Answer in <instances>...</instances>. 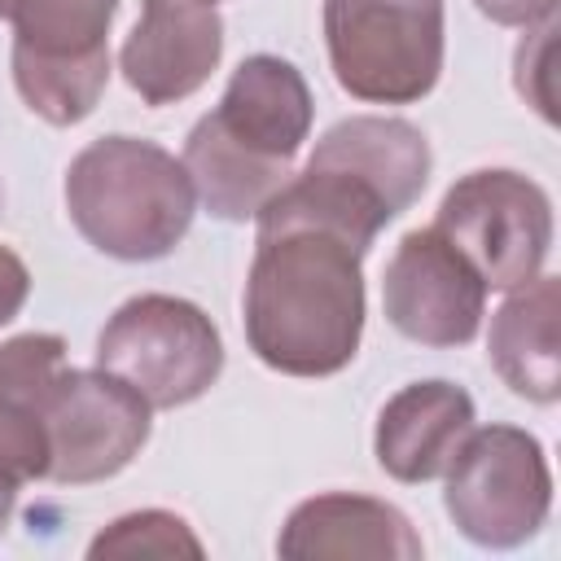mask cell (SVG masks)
Instances as JSON below:
<instances>
[{
	"mask_svg": "<svg viewBox=\"0 0 561 561\" xmlns=\"http://www.w3.org/2000/svg\"><path fill=\"white\" fill-rule=\"evenodd\" d=\"M443 478L447 517L478 548H517L548 522L552 473L539 438L517 425H473Z\"/></svg>",
	"mask_w": 561,
	"mask_h": 561,
	"instance_id": "7",
	"label": "cell"
},
{
	"mask_svg": "<svg viewBox=\"0 0 561 561\" xmlns=\"http://www.w3.org/2000/svg\"><path fill=\"white\" fill-rule=\"evenodd\" d=\"M557 276H535L513 289L495 311L486 355L504 386L530 403H552L561 394V351H557Z\"/></svg>",
	"mask_w": 561,
	"mask_h": 561,
	"instance_id": "16",
	"label": "cell"
},
{
	"mask_svg": "<svg viewBox=\"0 0 561 561\" xmlns=\"http://www.w3.org/2000/svg\"><path fill=\"white\" fill-rule=\"evenodd\" d=\"M224 57V18L215 0H145L118 70L145 105L193 96Z\"/></svg>",
	"mask_w": 561,
	"mask_h": 561,
	"instance_id": "11",
	"label": "cell"
},
{
	"mask_svg": "<svg viewBox=\"0 0 561 561\" xmlns=\"http://www.w3.org/2000/svg\"><path fill=\"white\" fill-rule=\"evenodd\" d=\"M4 4H9V0H0V18H4Z\"/></svg>",
	"mask_w": 561,
	"mask_h": 561,
	"instance_id": "22",
	"label": "cell"
},
{
	"mask_svg": "<svg viewBox=\"0 0 561 561\" xmlns=\"http://www.w3.org/2000/svg\"><path fill=\"white\" fill-rule=\"evenodd\" d=\"M118 0H9L13 83L53 127L83 123L110 83V22Z\"/></svg>",
	"mask_w": 561,
	"mask_h": 561,
	"instance_id": "5",
	"label": "cell"
},
{
	"mask_svg": "<svg viewBox=\"0 0 561 561\" xmlns=\"http://www.w3.org/2000/svg\"><path fill=\"white\" fill-rule=\"evenodd\" d=\"M280 557L311 561V557H373V561H416L421 535L412 522L373 495H351V491H329L302 500L276 539Z\"/></svg>",
	"mask_w": 561,
	"mask_h": 561,
	"instance_id": "13",
	"label": "cell"
},
{
	"mask_svg": "<svg viewBox=\"0 0 561 561\" xmlns=\"http://www.w3.org/2000/svg\"><path fill=\"white\" fill-rule=\"evenodd\" d=\"M473 430V399L456 381H412L386 399L373 434L377 465L394 482H434Z\"/></svg>",
	"mask_w": 561,
	"mask_h": 561,
	"instance_id": "12",
	"label": "cell"
},
{
	"mask_svg": "<svg viewBox=\"0 0 561 561\" xmlns=\"http://www.w3.org/2000/svg\"><path fill=\"white\" fill-rule=\"evenodd\" d=\"M96 368L131 386L149 408H180L219 381L224 342L197 302L140 294L105 320L96 337Z\"/></svg>",
	"mask_w": 561,
	"mask_h": 561,
	"instance_id": "6",
	"label": "cell"
},
{
	"mask_svg": "<svg viewBox=\"0 0 561 561\" xmlns=\"http://www.w3.org/2000/svg\"><path fill=\"white\" fill-rule=\"evenodd\" d=\"M500 26H535L557 18V0H473Z\"/></svg>",
	"mask_w": 561,
	"mask_h": 561,
	"instance_id": "20",
	"label": "cell"
},
{
	"mask_svg": "<svg viewBox=\"0 0 561 561\" xmlns=\"http://www.w3.org/2000/svg\"><path fill=\"white\" fill-rule=\"evenodd\" d=\"M324 48L355 101L412 105L443 75V0H324Z\"/></svg>",
	"mask_w": 561,
	"mask_h": 561,
	"instance_id": "4",
	"label": "cell"
},
{
	"mask_svg": "<svg viewBox=\"0 0 561 561\" xmlns=\"http://www.w3.org/2000/svg\"><path fill=\"white\" fill-rule=\"evenodd\" d=\"M13 504H18V482L0 473V535H4V526H9V517H13Z\"/></svg>",
	"mask_w": 561,
	"mask_h": 561,
	"instance_id": "21",
	"label": "cell"
},
{
	"mask_svg": "<svg viewBox=\"0 0 561 561\" xmlns=\"http://www.w3.org/2000/svg\"><path fill=\"white\" fill-rule=\"evenodd\" d=\"M434 228L473 263L486 289H517L543 272L552 250V202L530 175L486 167L443 193Z\"/></svg>",
	"mask_w": 561,
	"mask_h": 561,
	"instance_id": "8",
	"label": "cell"
},
{
	"mask_svg": "<svg viewBox=\"0 0 561 561\" xmlns=\"http://www.w3.org/2000/svg\"><path fill=\"white\" fill-rule=\"evenodd\" d=\"M0 206H4V188H0Z\"/></svg>",
	"mask_w": 561,
	"mask_h": 561,
	"instance_id": "23",
	"label": "cell"
},
{
	"mask_svg": "<svg viewBox=\"0 0 561 561\" xmlns=\"http://www.w3.org/2000/svg\"><path fill=\"white\" fill-rule=\"evenodd\" d=\"M364 250L311 224L259 228L245 276V342L285 377L342 373L364 333Z\"/></svg>",
	"mask_w": 561,
	"mask_h": 561,
	"instance_id": "1",
	"label": "cell"
},
{
	"mask_svg": "<svg viewBox=\"0 0 561 561\" xmlns=\"http://www.w3.org/2000/svg\"><path fill=\"white\" fill-rule=\"evenodd\" d=\"M530 35L522 39V48H517V92L552 123L557 118V96H552V35H557V18H548V22H535V26H526Z\"/></svg>",
	"mask_w": 561,
	"mask_h": 561,
	"instance_id": "18",
	"label": "cell"
},
{
	"mask_svg": "<svg viewBox=\"0 0 561 561\" xmlns=\"http://www.w3.org/2000/svg\"><path fill=\"white\" fill-rule=\"evenodd\" d=\"M386 320L421 346H465L486 311V280L430 224L408 232L381 276Z\"/></svg>",
	"mask_w": 561,
	"mask_h": 561,
	"instance_id": "10",
	"label": "cell"
},
{
	"mask_svg": "<svg viewBox=\"0 0 561 561\" xmlns=\"http://www.w3.org/2000/svg\"><path fill=\"white\" fill-rule=\"evenodd\" d=\"M26 294H31V272H26V263H22L9 245H0V329L22 311Z\"/></svg>",
	"mask_w": 561,
	"mask_h": 561,
	"instance_id": "19",
	"label": "cell"
},
{
	"mask_svg": "<svg viewBox=\"0 0 561 561\" xmlns=\"http://www.w3.org/2000/svg\"><path fill=\"white\" fill-rule=\"evenodd\" d=\"M88 557H202V539L184 517L167 508H140L110 522L88 543Z\"/></svg>",
	"mask_w": 561,
	"mask_h": 561,
	"instance_id": "17",
	"label": "cell"
},
{
	"mask_svg": "<svg viewBox=\"0 0 561 561\" xmlns=\"http://www.w3.org/2000/svg\"><path fill=\"white\" fill-rule=\"evenodd\" d=\"M153 408L105 368H66L48 399V482L83 486L127 469L149 438Z\"/></svg>",
	"mask_w": 561,
	"mask_h": 561,
	"instance_id": "9",
	"label": "cell"
},
{
	"mask_svg": "<svg viewBox=\"0 0 561 561\" xmlns=\"http://www.w3.org/2000/svg\"><path fill=\"white\" fill-rule=\"evenodd\" d=\"M66 210L79 237L123 263L171 254L197 210L175 153L140 136H101L66 167Z\"/></svg>",
	"mask_w": 561,
	"mask_h": 561,
	"instance_id": "3",
	"label": "cell"
},
{
	"mask_svg": "<svg viewBox=\"0 0 561 561\" xmlns=\"http://www.w3.org/2000/svg\"><path fill=\"white\" fill-rule=\"evenodd\" d=\"M311 158L351 171L355 180L377 188L394 215H403L430 184V140L408 118H386V114L342 118L316 140Z\"/></svg>",
	"mask_w": 561,
	"mask_h": 561,
	"instance_id": "15",
	"label": "cell"
},
{
	"mask_svg": "<svg viewBox=\"0 0 561 561\" xmlns=\"http://www.w3.org/2000/svg\"><path fill=\"white\" fill-rule=\"evenodd\" d=\"M66 373L57 333H18L0 342V473L18 486L48 469V399Z\"/></svg>",
	"mask_w": 561,
	"mask_h": 561,
	"instance_id": "14",
	"label": "cell"
},
{
	"mask_svg": "<svg viewBox=\"0 0 561 561\" xmlns=\"http://www.w3.org/2000/svg\"><path fill=\"white\" fill-rule=\"evenodd\" d=\"M311 131V88L285 57H245L224 101L193 123L184 140V171L197 202L228 224L254 219L263 202L289 180V162Z\"/></svg>",
	"mask_w": 561,
	"mask_h": 561,
	"instance_id": "2",
	"label": "cell"
}]
</instances>
